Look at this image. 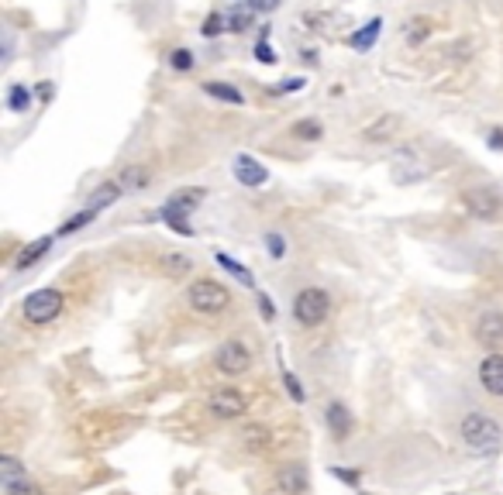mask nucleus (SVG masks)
<instances>
[{
    "mask_svg": "<svg viewBox=\"0 0 503 495\" xmlns=\"http://www.w3.org/2000/svg\"><path fill=\"white\" fill-rule=\"evenodd\" d=\"M187 303H190L197 313H221V309L231 303V296L221 282H210V279H197L190 290H187Z\"/></svg>",
    "mask_w": 503,
    "mask_h": 495,
    "instance_id": "nucleus-4",
    "label": "nucleus"
},
{
    "mask_svg": "<svg viewBox=\"0 0 503 495\" xmlns=\"http://www.w3.org/2000/svg\"><path fill=\"white\" fill-rule=\"evenodd\" d=\"M4 495H45L38 489L35 481L21 479V481H11V485H4Z\"/></svg>",
    "mask_w": 503,
    "mask_h": 495,
    "instance_id": "nucleus-28",
    "label": "nucleus"
},
{
    "mask_svg": "<svg viewBox=\"0 0 503 495\" xmlns=\"http://www.w3.org/2000/svg\"><path fill=\"white\" fill-rule=\"evenodd\" d=\"M459 437H462V444H466L472 454L486 458V454H497V451H500L503 430L493 416H486V413H469L466 420H462V427H459Z\"/></svg>",
    "mask_w": 503,
    "mask_h": 495,
    "instance_id": "nucleus-1",
    "label": "nucleus"
},
{
    "mask_svg": "<svg viewBox=\"0 0 503 495\" xmlns=\"http://www.w3.org/2000/svg\"><path fill=\"white\" fill-rule=\"evenodd\" d=\"M218 265H221V269H225V272H231L235 275V279H238V282H245V286H256V279H252V272H248V269H245L242 262H235V258L231 255H221V252H218Z\"/></svg>",
    "mask_w": 503,
    "mask_h": 495,
    "instance_id": "nucleus-20",
    "label": "nucleus"
},
{
    "mask_svg": "<svg viewBox=\"0 0 503 495\" xmlns=\"http://www.w3.org/2000/svg\"><path fill=\"white\" fill-rule=\"evenodd\" d=\"M0 479H4V485L24 479V468H21L18 458H11V454H4V458H0Z\"/></svg>",
    "mask_w": 503,
    "mask_h": 495,
    "instance_id": "nucleus-22",
    "label": "nucleus"
},
{
    "mask_svg": "<svg viewBox=\"0 0 503 495\" xmlns=\"http://www.w3.org/2000/svg\"><path fill=\"white\" fill-rule=\"evenodd\" d=\"M32 107V90L24 83H15L7 90V110H15V114H24Z\"/></svg>",
    "mask_w": 503,
    "mask_h": 495,
    "instance_id": "nucleus-18",
    "label": "nucleus"
},
{
    "mask_svg": "<svg viewBox=\"0 0 503 495\" xmlns=\"http://www.w3.org/2000/svg\"><path fill=\"white\" fill-rule=\"evenodd\" d=\"M266 252L273 258H283L286 255V241H283V234H276V231H269L266 234Z\"/></svg>",
    "mask_w": 503,
    "mask_h": 495,
    "instance_id": "nucleus-29",
    "label": "nucleus"
},
{
    "mask_svg": "<svg viewBox=\"0 0 503 495\" xmlns=\"http://www.w3.org/2000/svg\"><path fill=\"white\" fill-rule=\"evenodd\" d=\"M145 183H149V176L139 172V169H128L124 172V179H121V186H145Z\"/></svg>",
    "mask_w": 503,
    "mask_h": 495,
    "instance_id": "nucleus-33",
    "label": "nucleus"
},
{
    "mask_svg": "<svg viewBox=\"0 0 503 495\" xmlns=\"http://www.w3.org/2000/svg\"><path fill=\"white\" fill-rule=\"evenodd\" d=\"M169 66H173L176 72H190L193 69V52L190 49H173L169 52Z\"/></svg>",
    "mask_w": 503,
    "mask_h": 495,
    "instance_id": "nucleus-27",
    "label": "nucleus"
},
{
    "mask_svg": "<svg viewBox=\"0 0 503 495\" xmlns=\"http://www.w3.org/2000/svg\"><path fill=\"white\" fill-rule=\"evenodd\" d=\"M479 386H483L489 395H500L503 399V355L493 351L489 358H483L479 365Z\"/></svg>",
    "mask_w": 503,
    "mask_h": 495,
    "instance_id": "nucleus-9",
    "label": "nucleus"
},
{
    "mask_svg": "<svg viewBox=\"0 0 503 495\" xmlns=\"http://www.w3.org/2000/svg\"><path fill=\"white\" fill-rule=\"evenodd\" d=\"M200 200H204V189H179L176 196H169V204L166 206H173V210H179V214H190Z\"/></svg>",
    "mask_w": 503,
    "mask_h": 495,
    "instance_id": "nucleus-19",
    "label": "nucleus"
},
{
    "mask_svg": "<svg viewBox=\"0 0 503 495\" xmlns=\"http://www.w3.org/2000/svg\"><path fill=\"white\" fill-rule=\"evenodd\" d=\"M93 214H97V206H87V210H80V214H73L70 221L59 227V234H73V231H80V227H87L93 221Z\"/></svg>",
    "mask_w": 503,
    "mask_h": 495,
    "instance_id": "nucleus-23",
    "label": "nucleus"
},
{
    "mask_svg": "<svg viewBox=\"0 0 503 495\" xmlns=\"http://www.w3.org/2000/svg\"><path fill=\"white\" fill-rule=\"evenodd\" d=\"M256 11H259V4H256V0H245V4H238V7L227 14V32H248V28H252V21H256Z\"/></svg>",
    "mask_w": 503,
    "mask_h": 495,
    "instance_id": "nucleus-14",
    "label": "nucleus"
},
{
    "mask_svg": "<svg viewBox=\"0 0 503 495\" xmlns=\"http://www.w3.org/2000/svg\"><path fill=\"white\" fill-rule=\"evenodd\" d=\"M489 148L503 152V128H493V131H489Z\"/></svg>",
    "mask_w": 503,
    "mask_h": 495,
    "instance_id": "nucleus-34",
    "label": "nucleus"
},
{
    "mask_svg": "<svg viewBox=\"0 0 503 495\" xmlns=\"http://www.w3.org/2000/svg\"><path fill=\"white\" fill-rule=\"evenodd\" d=\"M204 93H208V97H214V100L235 103V107H242V103H245L242 90H235L231 83H218V80H208V83H204Z\"/></svg>",
    "mask_w": 503,
    "mask_h": 495,
    "instance_id": "nucleus-16",
    "label": "nucleus"
},
{
    "mask_svg": "<svg viewBox=\"0 0 503 495\" xmlns=\"http://www.w3.org/2000/svg\"><path fill=\"white\" fill-rule=\"evenodd\" d=\"M208 410L214 413L218 420H235V416L248 413V399H245L238 389H221V393L210 395Z\"/></svg>",
    "mask_w": 503,
    "mask_h": 495,
    "instance_id": "nucleus-7",
    "label": "nucleus"
},
{
    "mask_svg": "<svg viewBox=\"0 0 503 495\" xmlns=\"http://www.w3.org/2000/svg\"><path fill=\"white\" fill-rule=\"evenodd\" d=\"M159 217L169 224L176 234H183V238H193V224H187V217H190V214H179V210H173V206H162V210H159Z\"/></svg>",
    "mask_w": 503,
    "mask_h": 495,
    "instance_id": "nucleus-17",
    "label": "nucleus"
},
{
    "mask_svg": "<svg viewBox=\"0 0 503 495\" xmlns=\"http://www.w3.org/2000/svg\"><path fill=\"white\" fill-rule=\"evenodd\" d=\"M331 471H334L342 481H359V475H352V471H345V468H331Z\"/></svg>",
    "mask_w": 503,
    "mask_h": 495,
    "instance_id": "nucleus-36",
    "label": "nucleus"
},
{
    "mask_svg": "<svg viewBox=\"0 0 503 495\" xmlns=\"http://www.w3.org/2000/svg\"><path fill=\"white\" fill-rule=\"evenodd\" d=\"M476 338L483 344H500L503 341V313H497V309H486L483 317H479V324H476Z\"/></svg>",
    "mask_w": 503,
    "mask_h": 495,
    "instance_id": "nucleus-11",
    "label": "nucleus"
},
{
    "mask_svg": "<svg viewBox=\"0 0 503 495\" xmlns=\"http://www.w3.org/2000/svg\"><path fill=\"white\" fill-rule=\"evenodd\" d=\"M380 32H382V17H372V21H365L363 28L348 38V45H352L355 52H369L372 45H376Z\"/></svg>",
    "mask_w": 503,
    "mask_h": 495,
    "instance_id": "nucleus-13",
    "label": "nucleus"
},
{
    "mask_svg": "<svg viewBox=\"0 0 503 495\" xmlns=\"http://www.w3.org/2000/svg\"><path fill=\"white\" fill-rule=\"evenodd\" d=\"M294 135L304 138V141H317V138L324 135V128H321L317 120H296V124H294Z\"/></svg>",
    "mask_w": 503,
    "mask_h": 495,
    "instance_id": "nucleus-24",
    "label": "nucleus"
},
{
    "mask_svg": "<svg viewBox=\"0 0 503 495\" xmlns=\"http://www.w3.org/2000/svg\"><path fill=\"white\" fill-rule=\"evenodd\" d=\"M283 382H286V393L294 395L296 403H304V389H300V382H296L294 372H283Z\"/></svg>",
    "mask_w": 503,
    "mask_h": 495,
    "instance_id": "nucleus-32",
    "label": "nucleus"
},
{
    "mask_svg": "<svg viewBox=\"0 0 503 495\" xmlns=\"http://www.w3.org/2000/svg\"><path fill=\"white\" fill-rule=\"evenodd\" d=\"M242 441L248 451H262V447L273 441V433H269V427H245L242 430Z\"/></svg>",
    "mask_w": 503,
    "mask_h": 495,
    "instance_id": "nucleus-21",
    "label": "nucleus"
},
{
    "mask_svg": "<svg viewBox=\"0 0 503 495\" xmlns=\"http://www.w3.org/2000/svg\"><path fill=\"white\" fill-rule=\"evenodd\" d=\"M63 292L59 290H35L28 300H24V320L35 327H45L53 324L55 317L63 313Z\"/></svg>",
    "mask_w": 503,
    "mask_h": 495,
    "instance_id": "nucleus-3",
    "label": "nucleus"
},
{
    "mask_svg": "<svg viewBox=\"0 0 503 495\" xmlns=\"http://www.w3.org/2000/svg\"><path fill=\"white\" fill-rule=\"evenodd\" d=\"M307 86V80L304 76H290V80H283V83L273 90V93H296V90H304Z\"/></svg>",
    "mask_w": 503,
    "mask_h": 495,
    "instance_id": "nucleus-30",
    "label": "nucleus"
},
{
    "mask_svg": "<svg viewBox=\"0 0 503 495\" xmlns=\"http://www.w3.org/2000/svg\"><path fill=\"white\" fill-rule=\"evenodd\" d=\"M328 427L334 433V441H345L352 433V413H348L345 403H331L328 406Z\"/></svg>",
    "mask_w": 503,
    "mask_h": 495,
    "instance_id": "nucleus-12",
    "label": "nucleus"
},
{
    "mask_svg": "<svg viewBox=\"0 0 503 495\" xmlns=\"http://www.w3.org/2000/svg\"><path fill=\"white\" fill-rule=\"evenodd\" d=\"M118 196H121V183H104V186L97 189V196H93V204L90 206H97V210H101L104 204H114Z\"/></svg>",
    "mask_w": 503,
    "mask_h": 495,
    "instance_id": "nucleus-25",
    "label": "nucleus"
},
{
    "mask_svg": "<svg viewBox=\"0 0 503 495\" xmlns=\"http://www.w3.org/2000/svg\"><path fill=\"white\" fill-rule=\"evenodd\" d=\"M49 248H53V238H38V241H32V244H28V248H24V252H21V255L15 258V269H18V272H24V269H32V265H35L38 258L45 255Z\"/></svg>",
    "mask_w": 503,
    "mask_h": 495,
    "instance_id": "nucleus-15",
    "label": "nucleus"
},
{
    "mask_svg": "<svg viewBox=\"0 0 503 495\" xmlns=\"http://www.w3.org/2000/svg\"><path fill=\"white\" fill-rule=\"evenodd\" d=\"M214 365L225 372V376H245L248 365H252V351L242 341H225L214 355Z\"/></svg>",
    "mask_w": 503,
    "mask_h": 495,
    "instance_id": "nucleus-6",
    "label": "nucleus"
},
{
    "mask_svg": "<svg viewBox=\"0 0 503 495\" xmlns=\"http://www.w3.org/2000/svg\"><path fill=\"white\" fill-rule=\"evenodd\" d=\"M331 313V296L324 290H317V286H311V290H300L294 300V320L300 327H321L324 320H328Z\"/></svg>",
    "mask_w": 503,
    "mask_h": 495,
    "instance_id": "nucleus-2",
    "label": "nucleus"
},
{
    "mask_svg": "<svg viewBox=\"0 0 503 495\" xmlns=\"http://www.w3.org/2000/svg\"><path fill=\"white\" fill-rule=\"evenodd\" d=\"M231 169H235V179H238L242 186H248V189H259V186H266V183H269V169L262 166L259 158H252V155H238Z\"/></svg>",
    "mask_w": 503,
    "mask_h": 495,
    "instance_id": "nucleus-8",
    "label": "nucleus"
},
{
    "mask_svg": "<svg viewBox=\"0 0 503 495\" xmlns=\"http://www.w3.org/2000/svg\"><path fill=\"white\" fill-rule=\"evenodd\" d=\"M256 4H259V11H273L279 0H256Z\"/></svg>",
    "mask_w": 503,
    "mask_h": 495,
    "instance_id": "nucleus-37",
    "label": "nucleus"
},
{
    "mask_svg": "<svg viewBox=\"0 0 503 495\" xmlns=\"http://www.w3.org/2000/svg\"><path fill=\"white\" fill-rule=\"evenodd\" d=\"M462 204L476 221H497L503 214V200L493 189H466L462 193Z\"/></svg>",
    "mask_w": 503,
    "mask_h": 495,
    "instance_id": "nucleus-5",
    "label": "nucleus"
},
{
    "mask_svg": "<svg viewBox=\"0 0 503 495\" xmlns=\"http://www.w3.org/2000/svg\"><path fill=\"white\" fill-rule=\"evenodd\" d=\"M276 489L283 495H304V489H307V471H304V464H286V468H279Z\"/></svg>",
    "mask_w": 503,
    "mask_h": 495,
    "instance_id": "nucleus-10",
    "label": "nucleus"
},
{
    "mask_svg": "<svg viewBox=\"0 0 503 495\" xmlns=\"http://www.w3.org/2000/svg\"><path fill=\"white\" fill-rule=\"evenodd\" d=\"M259 307H262V317H266V320L276 317V309H273V303H269V296H262V292H259Z\"/></svg>",
    "mask_w": 503,
    "mask_h": 495,
    "instance_id": "nucleus-35",
    "label": "nucleus"
},
{
    "mask_svg": "<svg viewBox=\"0 0 503 495\" xmlns=\"http://www.w3.org/2000/svg\"><path fill=\"white\" fill-rule=\"evenodd\" d=\"M256 59L266 62V66H273V62H276V52L269 49V42H266V38H259V45H256Z\"/></svg>",
    "mask_w": 503,
    "mask_h": 495,
    "instance_id": "nucleus-31",
    "label": "nucleus"
},
{
    "mask_svg": "<svg viewBox=\"0 0 503 495\" xmlns=\"http://www.w3.org/2000/svg\"><path fill=\"white\" fill-rule=\"evenodd\" d=\"M225 28H227V17L221 14V11H214V14H208V21H204L200 34H204V38H214V34H221Z\"/></svg>",
    "mask_w": 503,
    "mask_h": 495,
    "instance_id": "nucleus-26",
    "label": "nucleus"
}]
</instances>
